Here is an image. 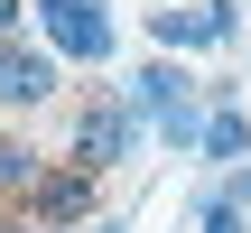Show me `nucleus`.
Listing matches in <instances>:
<instances>
[{
  "instance_id": "423d86ee",
  "label": "nucleus",
  "mask_w": 251,
  "mask_h": 233,
  "mask_svg": "<svg viewBox=\"0 0 251 233\" xmlns=\"http://www.w3.org/2000/svg\"><path fill=\"white\" fill-rule=\"evenodd\" d=\"M56 65H65L56 47L9 37V47H0V103H47V93H56Z\"/></svg>"
},
{
  "instance_id": "1a4fd4ad",
  "label": "nucleus",
  "mask_w": 251,
  "mask_h": 233,
  "mask_svg": "<svg viewBox=\"0 0 251 233\" xmlns=\"http://www.w3.org/2000/svg\"><path fill=\"white\" fill-rule=\"evenodd\" d=\"M205 196H224V205H251V168H224V177H214Z\"/></svg>"
},
{
  "instance_id": "0eeeda50",
  "label": "nucleus",
  "mask_w": 251,
  "mask_h": 233,
  "mask_svg": "<svg viewBox=\"0 0 251 233\" xmlns=\"http://www.w3.org/2000/svg\"><path fill=\"white\" fill-rule=\"evenodd\" d=\"M37 177H47V159H37L28 140H0V196H28Z\"/></svg>"
},
{
  "instance_id": "6e6552de",
  "label": "nucleus",
  "mask_w": 251,
  "mask_h": 233,
  "mask_svg": "<svg viewBox=\"0 0 251 233\" xmlns=\"http://www.w3.org/2000/svg\"><path fill=\"white\" fill-rule=\"evenodd\" d=\"M196 233H251V205H224V196H205V205H196Z\"/></svg>"
},
{
  "instance_id": "f8f14e48",
  "label": "nucleus",
  "mask_w": 251,
  "mask_h": 233,
  "mask_svg": "<svg viewBox=\"0 0 251 233\" xmlns=\"http://www.w3.org/2000/svg\"><path fill=\"white\" fill-rule=\"evenodd\" d=\"M0 233H37V224H28V215H0Z\"/></svg>"
},
{
  "instance_id": "9d476101",
  "label": "nucleus",
  "mask_w": 251,
  "mask_h": 233,
  "mask_svg": "<svg viewBox=\"0 0 251 233\" xmlns=\"http://www.w3.org/2000/svg\"><path fill=\"white\" fill-rule=\"evenodd\" d=\"M28 19H37V9H28V0H0V47H9V37H19V28H28Z\"/></svg>"
},
{
  "instance_id": "f257e3e1",
  "label": "nucleus",
  "mask_w": 251,
  "mask_h": 233,
  "mask_svg": "<svg viewBox=\"0 0 251 233\" xmlns=\"http://www.w3.org/2000/svg\"><path fill=\"white\" fill-rule=\"evenodd\" d=\"M130 140H140V112H130V93H93L84 112H75V168H121L130 159Z\"/></svg>"
},
{
  "instance_id": "7ed1b4c3",
  "label": "nucleus",
  "mask_w": 251,
  "mask_h": 233,
  "mask_svg": "<svg viewBox=\"0 0 251 233\" xmlns=\"http://www.w3.org/2000/svg\"><path fill=\"white\" fill-rule=\"evenodd\" d=\"M19 215H28V224L37 233H56V224H93V168H75V159H65V168H47V177H37V187H28V205H19Z\"/></svg>"
},
{
  "instance_id": "9b49d317",
  "label": "nucleus",
  "mask_w": 251,
  "mask_h": 233,
  "mask_svg": "<svg viewBox=\"0 0 251 233\" xmlns=\"http://www.w3.org/2000/svg\"><path fill=\"white\" fill-rule=\"evenodd\" d=\"M84 233H130V224H121V215H93V224H84Z\"/></svg>"
},
{
  "instance_id": "f03ea898",
  "label": "nucleus",
  "mask_w": 251,
  "mask_h": 233,
  "mask_svg": "<svg viewBox=\"0 0 251 233\" xmlns=\"http://www.w3.org/2000/svg\"><path fill=\"white\" fill-rule=\"evenodd\" d=\"M28 9H37V28H47L56 56H75V65H102L112 56V9L102 0H28Z\"/></svg>"
},
{
  "instance_id": "39448f33",
  "label": "nucleus",
  "mask_w": 251,
  "mask_h": 233,
  "mask_svg": "<svg viewBox=\"0 0 251 233\" xmlns=\"http://www.w3.org/2000/svg\"><path fill=\"white\" fill-rule=\"evenodd\" d=\"M196 159H214V168H251V112L233 84H205V140H196Z\"/></svg>"
},
{
  "instance_id": "20e7f679",
  "label": "nucleus",
  "mask_w": 251,
  "mask_h": 233,
  "mask_svg": "<svg viewBox=\"0 0 251 233\" xmlns=\"http://www.w3.org/2000/svg\"><path fill=\"white\" fill-rule=\"evenodd\" d=\"M233 0H196V9H149V37H158V56H177V47H233Z\"/></svg>"
}]
</instances>
